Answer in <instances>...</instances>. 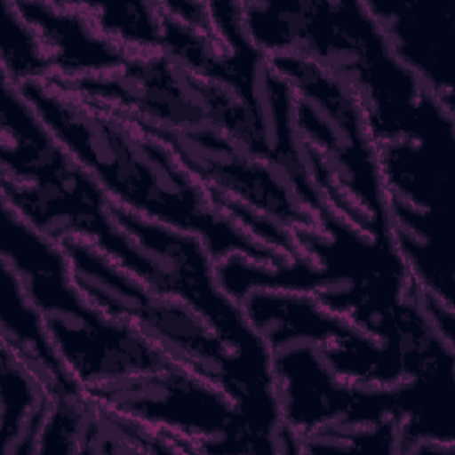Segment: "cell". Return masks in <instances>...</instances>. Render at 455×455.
<instances>
[{
	"label": "cell",
	"mask_w": 455,
	"mask_h": 455,
	"mask_svg": "<svg viewBox=\"0 0 455 455\" xmlns=\"http://www.w3.org/2000/svg\"><path fill=\"white\" fill-rule=\"evenodd\" d=\"M80 291L105 315L132 323L172 363L219 386L236 405L251 453H281L286 425L272 359L231 350L183 302L151 291L85 240L62 243Z\"/></svg>",
	"instance_id": "7a4b0ae2"
},
{
	"label": "cell",
	"mask_w": 455,
	"mask_h": 455,
	"mask_svg": "<svg viewBox=\"0 0 455 455\" xmlns=\"http://www.w3.org/2000/svg\"><path fill=\"white\" fill-rule=\"evenodd\" d=\"M293 55L311 59L352 91L379 146L416 133L427 92L396 59L366 2H302Z\"/></svg>",
	"instance_id": "277c9868"
},
{
	"label": "cell",
	"mask_w": 455,
	"mask_h": 455,
	"mask_svg": "<svg viewBox=\"0 0 455 455\" xmlns=\"http://www.w3.org/2000/svg\"><path fill=\"white\" fill-rule=\"evenodd\" d=\"M55 87L124 114L160 132H226L236 98L160 52L128 55L112 75L73 82L46 80Z\"/></svg>",
	"instance_id": "8992f818"
},
{
	"label": "cell",
	"mask_w": 455,
	"mask_h": 455,
	"mask_svg": "<svg viewBox=\"0 0 455 455\" xmlns=\"http://www.w3.org/2000/svg\"><path fill=\"white\" fill-rule=\"evenodd\" d=\"M2 204L55 243H92L144 283L142 252L116 222L110 197L69 153L36 183L2 176Z\"/></svg>",
	"instance_id": "9c48e42d"
},
{
	"label": "cell",
	"mask_w": 455,
	"mask_h": 455,
	"mask_svg": "<svg viewBox=\"0 0 455 455\" xmlns=\"http://www.w3.org/2000/svg\"><path fill=\"white\" fill-rule=\"evenodd\" d=\"M53 400L41 382L2 345L0 453L37 455V443Z\"/></svg>",
	"instance_id": "5bb4252c"
},
{
	"label": "cell",
	"mask_w": 455,
	"mask_h": 455,
	"mask_svg": "<svg viewBox=\"0 0 455 455\" xmlns=\"http://www.w3.org/2000/svg\"><path fill=\"white\" fill-rule=\"evenodd\" d=\"M0 256L37 307L75 380L85 389L174 364L132 323L98 309L76 286L62 243L2 204Z\"/></svg>",
	"instance_id": "3957f363"
},
{
	"label": "cell",
	"mask_w": 455,
	"mask_h": 455,
	"mask_svg": "<svg viewBox=\"0 0 455 455\" xmlns=\"http://www.w3.org/2000/svg\"><path fill=\"white\" fill-rule=\"evenodd\" d=\"M137 126L164 140L212 201L226 199L249 208L293 235L320 228L284 176L270 164L243 153L220 132H160Z\"/></svg>",
	"instance_id": "30bf717a"
},
{
	"label": "cell",
	"mask_w": 455,
	"mask_h": 455,
	"mask_svg": "<svg viewBox=\"0 0 455 455\" xmlns=\"http://www.w3.org/2000/svg\"><path fill=\"white\" fill-rule=\"evenodd\" d=\"M18 91L114 204L197 236L215 263L235 254L263 265L290 259L215 208L174 151L121 112L84 101L50 82Z\"/></svg>",
	"instance_id": "6da1fadb"
},
{
	"label": "cell",
	"mask_w": 455,
	"mask_h": 455,
	"mask_svg": "<svg viewBox=\"0 0 455 455\" xmlns=\"http://www.w3.org/2000/svg\"><path fill=\"white\" fill-rule=\"evenodd\" d=\"M396 59L427 94L453 107V11L441 2H366Z\"/></svg>",
	"instance_id": "8fae6325"
},
{
	"label": "cell",
	"mask_w": 455,
	"mask_h": 455,
	"mask_svg": "<svg viewBox=\"0 0 455 455\" xmlns=\"http://www.w3.org/2000/svg\"><path fill=\"white\" fill-rule=\"evenodd\" d=\"M0 331L2 345L41 382L53 403L87 395L66 368L37 307L5 263H2Z\"/></svg>",
	"instance_id": "4fadbf2b"
},
{
	"label": "cell",
	"mask_w": 455,
	"mask_h": 455,
	"mask_svg": "<svg viewBox=\"0 0 455 455\" xmlns=\"http://www.w3.org/2000/svg\"><path fill=\"white\" fill-rule=\"evenodd\" d=\"M98 30L128 55L160 52L164 11L160 2L87 4Z\"/></svg>",
	"instance_id": "9a60e30c"
},
{
	"label": "cell",
	"mask_w": 455,
	"mask_h": 455,
	"mask_svg": "<svg viewBox=\"0 0 455 455\" xmlns=\"http://www.w3.org/2000/svg\"><path fill=\"white\" fill-rule=\"evenodd\" d=\"M36 28L50 78L73 82L116 73L126 60L119 46L96 27L87 2H14Z\"/></svg>",
	"instance_id": "7c38bea8"
},
{
	"label": "cell",
	"mask_w": 455,
	"mask_h": 455,
	"mask_svg": "<svg viewBox=\"0 0 455 455\" xmlns=\"http://www.w3.org/2000/svg\"><path fill=\"white\" fill-rule=\"evenodd\" d=\"M0 48H2V80L16 89L46 82L50 66L36 28L23 18L12 0L0 4Z\"/></svg>",
	"instance_id": "2e32d148"
},
{
	"label": "cell",
	"mask_w": 455,
	"mask_h": 455,
	"mask_svg": "<svg viewBox=\"0 0 455 455\" xmlns=\"http://www.w3.org/2000/svg\"><path fill=\"white\" fill-rule=\"evenodd\" d=\"M295 92V117L336 187L380 228H387V188L379 144L366 114L334 75L302 55L270 57Z\"/></svg>",
	"instance_id": "5b68a950"
},
{
	"label": "cell",
	"mask_w": 455,
	"mask_h": 455,
	"mask_svg": "<svg viewBox=\"0 0 455 455\" xmlns=\"http://www.w3.org/2000/svg\"><path fill=\"white\" fill-rule=\"evenodd\" d=\"M164 12L172 20L192 27L196 30L212 32V18H210V2H185V0H172V2H160Z\"/></svg>",
	"instance_id": "ac0fdd59"
},
{
	"label": "cell",
	"mask_w": 455,
	"mask_h": 455,
	"mask_svg": "<svg viewBox=\"0 0 455 455\" xmlns=\"http://www.w3.org/2000/svg\"><path fill=\"white\" fill-rule=\"evenodd\" d=\"M85 393L119 414L187 441L194 453H251L233 400L176 363Z\"/></svg>",
	"instance_id": "52a82bcc"
},
{
	"label": "cell",
	"mask_w": 455,
	"mask_h": 455,
	"mask_svg": "<svg viewBox=\"0 0 455 455\" xmlns=\"http://www.w3.org/2000/svg\"><path fill=\"white\" fill-rule=\"evenodd\" d=\"M112 215L142 252L148 265L144 284L151 291L188 306L233 352L251 359H272L242 304L219 283L215 259L197 236L148 220L114 203Z\"/></svg>",
	"instance_id": "ba28073f"
},
{
	"label": "cell",
	"mask_w": 455,
	"mask_h": 455,
	"mask_svg": "<svg viewBox=\"0 0 455 455\" xmlns=\"http://www.w3.org/2000/svg\"><path fill=\"white\" fill-rule=\"evenodd\" d=\"M91 409L92 400L87 395L76 400L55 402L39 435L37 453H80Z\"/></svg>",
	"instance_id": "e0dca14e"
}]
</instances>
